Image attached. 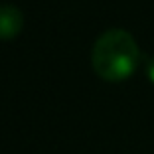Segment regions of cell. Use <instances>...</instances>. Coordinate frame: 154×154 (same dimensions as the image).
Wrapping results in <instances>:
<instances>
[{
	"instance_id": "1",
	"label": "cell",
	"mask_w": 154,
	"mask_h": 154,
	"mask_svg": "<svg viewBox=\"0 0 154 154\" xmlns=\"http://www.w3.org/2000/svg\"><path fill=\"white\" fill-rule=\"evenodd\" d=\"M140 63V48L134 36L122 28L103 32L93 44L91 65L105 81H122L134 73Z\"/></svg>"
},
{
	"instance_id": "2",
	"label": "cell",
	"mask_w": 154,
	"mask_h": 154,
	"mask_svg": "<svg viewBox=\"0 0 154 154\" xmlns=\"http://www.w3.org/2000/svg\"><path fill=\"white\" fill-rule=\"evenodd\" d=\"M24 28V12L14 4H0V40H14Z\"/></svg>"
},
{
	"instance_id": "3",
	"label": "cell",
	"mask_w": 154,
	"mask_h": 154,
	"mask_svg": "<svg viewBox=\"0 0 154 154\" xmlns=\"http://www.w3.org/2000/svg\"><path fill=\"white\" fill-rule=\"evenodd\" d=\"M146 75H148V79L154 83V55H150L148 61H146Z\"/></svg>"
}]
</instances>
